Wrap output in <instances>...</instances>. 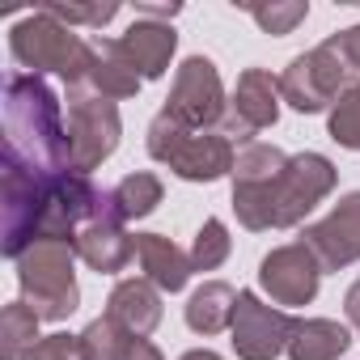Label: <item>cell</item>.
I'll return each instance as SVG.
<instances>
[{
    "label": "cell",
    "instance_id": "obj_12",
    "mask_svg": "<svg viewBox=\"0 0 360 360\" xmlns=\"http://www.w3.org/2000/svg\"><path fill=\"white\" fill-rule=\"evenodd\" d=\"M318 280H322V263L305 242H288L276 246L271 255H263L259 263V284L276 305H309L318 297Z\"/></svg>",
    "mask_w": 360,
    "mask_h": 360
},
{
    "label": "cell",
    "instance_id": "obj_1",
    "mask_svg": "<svg viewBox=\"0 0 360 360\" xmlns=\"http://www.w3.org/2000/svg\"><path fill=\"white\" fill-rule=\"evenodd\" d=\"M64 106L43 77L13 72L5 81V157L22 161L34 174L68 169V131Z\"/></svg>",
    "mask_w": 360,
    "mask_h": 360
},
{
    "label": "cell",
    "instance_id": "obj_19",
    "mask_svg": "<svg viewBox=\"0 0 360 360\" xmlns=\"http://www.w3.org/2000/svg\"><path fill=\"white\" fill-rule=\"evenodd\" d=\"M233 309H238V292L225 280H204L191 301H187V326L195 335H221L233 326Z\"/></svg>",
    "mask_w": 360,
    "mask_h": 360
},
{
    "label": "cell",
    "instance_id": "obj_25",
    "mask_svg": "<svg viewBox=\"0 0 360 360\" xmlns=\"http://www.w3.org/2000/svg\"><path fill=\"white\" fill-rule=\"evenodd\" d=\"M326 131L339 148H360V77L339 94V102L330 106Z\"/></svg>",
    "mask_w": 360,
    "mask_h": 360
},
{
    "label": "cell",
    "instance_id": "obj_4",
    "mask_svg": "<svg viewBox=\"0 0 360 360\" xmlns=\"http://www.w3.org/2000/svg\"><path fill=\"white\" fill-rule=\"evenodd\" d=\"M148 157L169 165L187 183H217V178L233 174V140L221 131H191L183 123H174L165 110L148 123Z\"/></svg>",
    "mask_w": 360,
    "mask_h": 360
},
{
    "label": "cell",
    "instance_id": "obj_18",
    "mask_svg": "<svg viewBox=\"0 0 360 360\" xmlns=\"http://www.w3.org/2000/svg\"><path fill=\"white\" fill-rule=\"evenodd\" d=\"M106 102H123V98H136L140 94V72L119 56L115 39H98L94 43V68H89V81L81 85Z\"/></svg>",
    "mask_w": 360,
    "mask_h": 360
},
{
    "label": "cell",
    "instance_id": "obj_22",
    "mask_svg": "<svg viewBox=\"0 0 360 360\" xmlns=\"http://www.w3.org/2000/svg\"><path fill=\"white\" fill-rule=\"evenodd\" d=\"M39 314L26 305V301H13L0 314V360H22L43 335H39Z\"/></svg>",
    "mask_w": 360,
    "mask_h": 360
},
{
    "label": "cell",
    "instance_id": "obj_8",
    "mask_svg": "<svg viewBox=\"0 0 360 360\" xmlns=\"http://www.w3.org/2000/svg\"><path fill=\"white\" fill-rule=\"evenodd\" d=\"M161 110H165L174 123L191 127V131H208V127L221 131V123H225V115H229V98H225V85H221L217 64H212L208 56L183 60V68H178L174 89H169V98H165Z\"/></svg>",
    "mask_w": 360,
    "mask_h": 360
},
{
    "label": "cell",
    "instance_id": "obj_5",
    "mask_svg": "<svg viewBox=\"0 0 360 360\" xmlns=\"http://www.w3.org/2000/svg\"><path fill=\"white\" fill-rule=\"evenodd\" d=\"M72 242H34L18 259V288L22 301L43 318V322H64L81 305L77 271H72Z\"/></svg>",
    "mask_w": 360,
    "mask_h": 360
},
{
    "label": "cell",
    "instance_id": "obj_9",
    "mask_svg": "<svg viewBox=\"0 0 360 360\" xmlns=\"http://www.w3.org/2000/svg\"><path fill=\"white\" fill-rule=\"evenodd\" d=\"M352 81H356V77H352V68L335 56V47H330V43H318L314 51H301V56L284 68V77H280V98H284L292 110H301V115H318V110L335 106L339 94H343Z\"/></svg>",
    "mask_w": 360,
    "mask_h": 360
},
{
    "label": "cell",
    "instance_id": "obj_30",
    "mask_svg": "<svg viewBox=\"0 0 360 360\" xmlns=\"http://www.w3.org/2000/svg\"><path fill=\"white\" fill-rule=\"evenodd\" d=\"M326 43H330V47H335V56L352 68V77H360V26H347V30L330 34Z\"/></svg>",
    "mask_w": 360,
    "mask_h": 360
},
{
    "label": "cell",
    "instance_id": "obj_11",
    "mask_svg": "<svg viewBox=\"0 0 360 360\" xmlns=\"http://www.w3.org/2000/svg\"><path fill=\"white\" fill-rule=\"evenodd\" d=\"M280 102H284L280 98V77H271L267 68H246L233 85L221 136L233 140V144H250L255 131H263L280 119Z\"/></svg>",
    "mask_w": 360,
    "mask_h": 360
},
{
    "label": "cell",
    "instance_id": "obj_3",
    "mask_svg": "<svg viewBox=\"0 0 360 360\" xmlns=\"http://www.w3.org/2000/svg\"><path fill=\"white\" fill-rule=\"evenodd\" d=\"M9 51L22 68H30V77L56 72V77H64L68 89H81L89 81V68H94V43H85L72 26H64L47 9L13 22Z\"/></svg>",
    "mask_w": 360,
    "mask_h": 360
},
{
    "label": "cell",
    "instance_id": "obj_20",
    "mask_svg": "<svg viewBox=\"0 0 360 360\" xmlns=\"http://www.w3.org/2000/svg\"><path fill=\"white\" fill-rule=\"evenodd\" d=\"M347 347H352V335L335 318H305V322H297V330L288 339L292 360H339Z\"/></svg>",
    "mask_w": 360,
    "mask_h": 360
},
{
    "label": "cell",
    "instance_id": "obj_26",
    "mask_svg": "<svg viewBox=\"0 0 360 360\" xmlns=\"http://www.w3.org/2000/svg\"><path fill=\"white\" fill-rule=\"evenodd\" d=\"M246 13L255 18V26L263 34L284 39V34H292L309 18V5H305V0H271V5H246Z\"/></svg>",
    "mask_w": 360,
    "mask_h": 360
},
{
    "label": "cell",
    "instance_id": "obj_7",
    "mask_svg": "<svg viewBox=\"0 0 360 360\" xmlns=\"http://www.w3.org/2000/svg\"><path fill=\"white\" fill-rule=\"evenodd\" d=\"M51 174H34L13 157H0V204H5V255L18 263L43 229Z\"/></svg>",
    "mask_w": 360,
    "mask_h": 360
},
{
    "label": "cell",
    "instance_id": "obj_6",
    "mask_svg": "<svg viewBox=\"0 0 360 360\" xmlns=\"http://www.w3.org/2000/svg\"><path fill=\"white\" fill-rule=\"evenodd\" d=\"M68 169L72 174H94L123 136V119L119 106L89 94V89H68Z\"/></svg>",
    "mask_w": 360,
    "mask_h": 360
},
{
    "label": "cell",
    "instance_id": "obj_17",
    "mask_svg": "<svg viewBox=\"0 0 360 360\" xmlns=\"http://www.w3.org/2000/svg\"><path fill=\"white\" fill-rule=\"evenodd\" d=\"M136 259L144 267V280L157 284L161 292H183L191 280V255L183 246H174L161 233H136Z\"/></svg>",
    "mask_w": 360,
    "mask_h": 360
},
{
    "label": "cell",
    "instance_id": "obj_13",
    "mask_svg": "<svg viewBox=\"0 0 360 360\" xmlns=\"http://www.w3.org/2000/svg\"><path fill=\"white\" fill-rule=\"evenodd\" d=\"M301 242L318 255L322 271H343L360 259V191L343 195L322 221L305 225Z\"/></svg>",
    "mask_w": 360,
    "mask_h": 360
},
{
    "label": "cell",
    "instance_id": "obj_10",
    "mask_svg": "<svg viewBox=\"0 0 360 360\" xmlns=\"http://www.w3.org/2000/svg\"><path fill=\"white\" fill-rule=\"evenodd\" d=\"M297 322L301 318L267 305L259 292H238V309H233V326H229L238 360H276L280 352H288Z\"/></svg>",
    "mask_w": 360,
    "mask_h": 360
},
{
    "label": "cell",
    "instance_id": "obj_28",
    "mask_svg": "<svg viewBox=\"0 0 360 360\" xmlns=\"http://www.w3.org/2000/svg\"><path fill=\"white\" fill-rule=\"evenodd\" d=\"M51 18H60L64 26H106V22H115L119 18V5H43Z\"/></svg>",
    "mask_w": 360,
    "mask_h": 360
},
{
    "label": "cell",
    "instance_id": "obj_21",
    "mask_svg": "<svg viewBox=\"0 0 360 360\" xmlns=\"http://www.w3.org/2000/svg\"><path fill=\"white\" fill-rule=\"evenodd\" d=\"M161 195H165V187H161V178H157V174H148V169L127 174V178H119V183L110 187V217H115L119 225L140 221V217L157 212Z\"/></svg>",
    "mask_w": 360,
    "mask_h": 360
},
{
    "label": "cell",
    "instance_id": "obj_2",
    "mask_svg": "<svg viewBox=\"0 0 360 360\" xmlns=\"http://www.w3.org/2000/svg\"><path fill=\"white\" fill-rule=\"evenodd\" d=\"M339 183V169L322 153H297L288 165L259 187H233V212L250 233L301 225Z\"/></svg>",
    "mask_w": 360,
    "mask_h": 360
},
{
    "label": "cell",
    "instance_id": "obj_33",
    "mask_svg": "<svg viewBox=\"0 0 360 360\" xmlns=\"http://www.w3.org/2000/svg\"><path fill=\"white\" fill-rule=\"evenodd\" d=\"M183 5H136V13L140 18H148V22H157V18H174Z\"/></svg>",
    "mask_w": 360,
    "mask_h": 360
},
{
    "label": "cell",
    "instance_id": "obj_24",
    "mask_svg": "<svg viewBox=\"0 0 360 360\" xmlns=\"http://www.w3.org/2000/svg\"><path fill=\"white\" fill-rule=\"evenodd\" d=\"M131 339H136V335H131L127 326H119L110 314L94 318V322L81 330V347H85V356H89V360H119V356H123V347H127Z\"/></svg>",
    "mask_w": 360,
    "mask_h": 360
},
{
    "label": "cell",
    "instance_id": "obj_23",
    "mask_svg": "<svg viewBox=\"0 0 360 360\" xmlns=\"http://www.w3.org/2000/svg\"><path fill=\"white\" fill-rule=\"evenodd\" d=\"M288 165V153H280L276 144H263V140H250L238 148V161H233V187H259V183H271V178Z\"/></svg>",
    "mask_w": 360,
    "mask_h": 360
},
{
    "label": "cell",
    "instance_id": "obj_15",
    "mask_svg": "<svg viewBox=\"0 0 360 360\" xmlns=\"http://www.w3.org/2000/svg\"><path fill=\"white\" fill-rule=\"evenodd\" d=\"M72 250H77V259H85L98 276H115V271H123V267L136 259V238H131L115 217H102V221L81 225V233L72 238Z\"/></svg>",
    "mask_w": 360,
    "mask_h": 360
},
{
    "label": "cell",
    "instance_id": "obj_32",
    "mask_svg": "<svg viewBox=\"0 0 360 360\" xmlns=\"http://www.w3.org/2000/svg\"><path fill=\"white\" fill-rule=\"evenodd\" d=\"M343 309H347V322L356 326V335H360V280L347 288V297H343Z\"/></svg>",
    "mask_w": 360,
    "mask_h": 360
},
{
    "label": "cell",
    "instance_id": "obj_27",
    "mask_svg": "<svg viewBox=\"0 0 360 360\" xmlns=\"http://www.w3.org/2000/svg\"><path fill=\"white\" fill-rule=\"evenodd\" d=\"M187 255H191V267L195 271H217L229 259V229H225V221L208 217L200 225V233H195V242H191Z\"/></svg>",
    "mask_w": 360,
    "mask_h": 360
},
{
    "label": "cell",
    "instance_id": "obj_16",
    "mask_svg": "<svg viewBox=\"0 0 360 360\" xmlns=\"http://www.w3.org/2000/svg\"><path fill=\"white\" fill-rule=\"evenodd\" d=\"M106 314H110L119 326H127L131 335L148 339V335L161 326L165 305H161L157 284H148V280H119V284L110 288V297H106Z\"/></svg>",
    "mask_w": 360,
    "mask_h": 360
},
{
    "label": "cell",
    "instance_id": "obj_14",
    "mask_svg": "<svg viewBox=\"0 0 360 360\" xmlns=\"http://www.w3.org/2000/svg\"><path fill=\"white\" fill-rule=\"evenodd\" d=\"M119 56L140 72V81H157L165 77L174 51H178V34L169 22H148V18H136L119 39H115Z\"/></svg>",
    "mask_w": 360,
    "mask_h": 360
},
{
    "label": "cell",
    "instance_id": "obj_29",
    "mask_svg": "<svg viewBox=\"0 0 360 360\" xmlns=\"http://www.w3.org/2000/svg\"><path fill=\"white\" fill-rule=\"evenodd\" d=\"M22 360H89V356H85V347H81V335L56 330V335H43Z\"/></svg>",
    "mask_w": 360,
    "mask_h": 360
},
{
    "label": "cell",
    "instance_id": "obj_34",
    "mask_svg": "<svg viewBox=\"0 0 360 360\" xmlns=\"http://www.w3.org/2000/svg\"><path fill=\"white\" fill-rule=\"evenodd\" d=\"M183 360H225V356H217L212 347H191V352H187Z\"/></svg>",
    "mask_w": 360,
    "mask_h": 360
},
{
    "label": "cell",
    "instance_id": "obj_31",
    "mask_svg": "<svg viewBox=\"0 0 360 360\" xmlns=\"http://www.w3.org/2000/svg\"><path fill=\"white\" fill-rule=\"evenodd\" d=\"M119 360H165V356L157 352V343H148V339H140V335H136V339L123 347V356H119Z\"/></svg>",
    "mask_w": 360,
    "mask_h": 360
}]
</instances>
